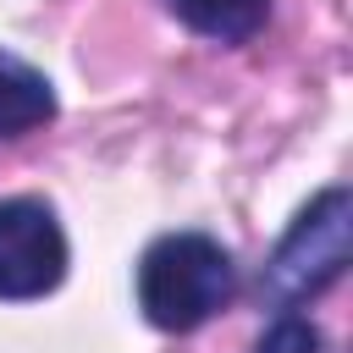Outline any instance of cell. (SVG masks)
Instances as JSON below:
<instances>
[{"mask_svg":"<svg viewBox=\"0 0 353 353\" xmlns=\"http://www.w3.org/2000/svg\"><path fill=\"white\" fill-rule=\"evenodd\" d=\"M66 265H72V248H66L61 215L33 193L0 199V303L50 298L66 281Z\"/></svg>","mask_w":353,"mask_h":353,"instance_id":"cell-3","label":"cell"},{"mask_svg":"<svg viewBox=\"0 0 353 353\" xmlns=\"http://www.w3.org/2000/svg\"><path fill=\"white\" fill-rule=\"evenodd\" d=\"M347 248H353V193L342 182H331L292 215V226L270 248V259L259 270V303L270 314L314 303L320 292H331L342 281Z\"/></svg>","mask_w":353,"mask_h":353,"instance_id":"cell-2","label":"cell"},{"mask_svg":"<svg viewBox=\"0 0 353 353\" xmlns=\"http://www.w3.org/2000/svg\"><path fill=\"white\" fill-rule=\"evenodd\" d=\"M165 11L210 44H248L270 22V0H165Z\"/></svg>","mask_w":353,"mask_h":353,"instance_id":"cell-5","label":"cell"},{"mask_svg":"<svg viewBox=\"0 0 353 353\" xmlns=\"http://www.w3.org/2000/svg\"><path fill=\"white\" fill-rule=\"evenodd\" d=\"M44 121H55V83L33 61L0 50V138L39 132Z\"/></svg>","mask_w":353,"mask_h":353,"instance_id":"cell-4","label":"cell"},{"mask_svg":"<svg viewBox=\"0 0 353 353\" xmlns=\"http://www.w3.org/2000/svg\"><path fill=\"white\" fill-rule=\"evenodd\" d=\"M254 353H325V331H320L309 314L281 309V314H270V325L259 331Z\"/></svg>","mask_w":353,"mask_h":353,"instance_id":"cell-6","label":"cell"},{"mask_svg":"<svg viewBox=\"0 0 353 353\" xmlns=\"http://www.w3.org/2000/svg\"><path fill=\"white\" fill-rule=\"evenodd\" d=\"M132 292L154 331L188 336L237 298V259L210 232H165L138 254Z\"/></svg>","mask_w":353,"mask_h":353,"instance_id":"cell-1","label":"cell"}]
</instances>
